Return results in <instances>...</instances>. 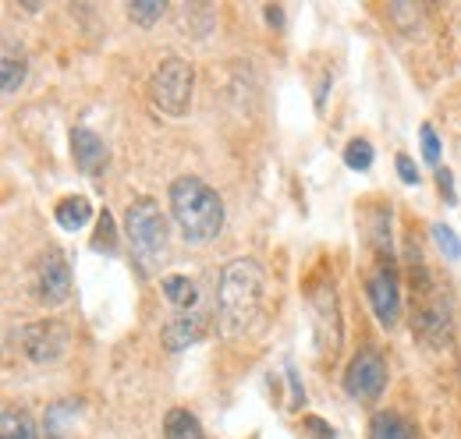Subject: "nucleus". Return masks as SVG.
<instances>
[{
  "label": "nucleus",
  "instance_id": "22",
  "mask_svg": "<svg viewBox=\"0 0 461 439\" xmlns=\"http://www.w3.org/2000/svg\"><path fill=\"white\" fill-rule=\"evenodd\" d=\"M394 164H398V174H402L404 184H419V170H415V164H411V157H404L402 153Z\"/></svg>",
  "mask_w": 461,
  "mask_h": 439
},
{
  "label": "nucleus",
  "instance_id": "15",
  "mask_svg": "<svg viewBox=\"0 0 461 439\" xmlns=\"http://www.w3.org/2000/svg\"><path fill=\"white\" fill-rule=\"evenodd\" d=\"M22 82H25V60H22V54L14 57V50H4V57H0V85H4V93H18Z\"/></svg>",
  "mask_w": 461,
  "mask_h": 439
},
{
  "label": "nucleus",
  "instance_id": "23",
  "mask_svg": "<svg viewBox=\"0 0 461 439\" xmlns=\"http://www.w3.org/2000/svg\"><path fill=\"white\" fill-rule=\"evenodd\" d=\"M437 181H440V192H447V202H455V184H451V170L447 166L437 170Z\"/></svg>",
  "mask_w": 461,
  "mask_h": 439
},
{
  "label": "nucleus",
  "instance_id": "13",
  "mask_svg": "<svg viewBox=\"0 0 461 439\" xmlns=\"http://www.w3.org/2000/svg\"><path fill=\"white\" fill-rule=\"evenodd\" d=\"M164 439H206V436H203V426H199V418L192 411L174 408V411H167V418H164Z\"/></svg>",
  "mask_w": 461,
  "mask_h": 439
},
{
  "label": "nucleus",
  "instance_id": "8",
  "mask_svg": "<svg viewBox=\"0 0 461 439\" xmlns=\"http://www.w3.org/2000/svg\"><path fill=\"white\" fill-rule=\"evenodd\" d=\"M36 287H40V301L43 305H64L68 294H71V270H68V259L64 252L50 248L40 266H36Z\"/></svg>",
  "mask_w": 461,
  "mask_h": 439
},
{
  "label": "nucleus",
  "instance_id": "9",
  "mask_svg": "<svg viewBox=\"0 0 461 439\" xmlns=\"http://www.w3.org/2000/svg\"><path fill=\"white\" fill-rule=\"evenodd\" d=\"M71 157H75V166H78L86 177H100V174H107V166H111V149H107V142H104L96 131H89V128H75V131H71Z\"/></svg>",
  "mask_w": 461,
  "mask_h": 439
},
{
  "label": "nucleus",
  "instance_id": "7",
  "mask_svg": "<svg viewBox=\"0 0 461 439\" xmlns=\"http://www.w3.org/2000/svg\"><path fill=\"white\" fill-rule=\"evenodd\" d=\"M366 291H369V301H373L376 319H380L384 327H394L398 316H402V283H398V270H394L391 263H380V266L373 270V276H369Z\"/></svg>",
  "mask_w": 461,
  "mask_h": 439
},
{
  "label": "nucleus",
  "instance_id": "4",
  "mask_svg": "<svg viewBox=\"0 0 461 439\" xmlns=\"http://www.w3.org/2000/svg\"><path fill=\"white\" fill-rule=\"evenodd\" d=\"M195 67L185 57H164L149 75V100L164 117H185L192 107Z\"/></svg>",
  "mask_w": 461,
  "mask_h": 439
},
{
  "label": "nucleus",
  "instance_id": "3",
  "mask_svg": "<svg viewBox=\"0 0 461 439\" xmlns=\"http://www.w3.org/2000/svg\"><path fill=\"white\" fill-rule=\"evenodd\" d=\"M124 234L142 270L153 273L167 255V217L160 213V206L153 199H135L124 217Z\"/></svg>",
  "mask_w": 461,
  "mask_h": 439
},
{
  "label": "nucleus",
  "instance_id": "18",
  "mask_svg": "<svg viewBox=\"0 0 461 439\" xmlns=\"http://www.w3.org/2000/svg\"><path fill=\"white\" fill-rule=\"evenodd\" d=\"M93 248H96V252H114V248H117L114 217H111L107 210L96 217V237H93Z\"/></svg>",
  "mask_w": 461,
  "mask_h": 439
},
{
  "label": "nucleus",
  "instance_id": "1",
  "mask_svg": "<svg viewBox=\"0 0 461 439\" xmlns=\"http://www.w3.org/2000/svg\"><path fill=\"white\" fill-rule=\"evenodd\" d=\"M267 298V273L256 259H234L221 273L217 287V319L224 336H245L256 327Z\"/></svg>",
  "mask_w": 461,
  "mask_h": 439
},
{
  "label": "nucleus",
  "instance_id": "21",
  "mask_svg": "<svg viewBox=\"0 0 461 439\" xmlns=\"http://www.w3.org/2000/svg\"><path fill=\"white\" fill-rule=\"evenodd\" d=\"M419 139H422V157H426V164H440V142H437V131L429 128V124H422L419 128Z\"/></svg>",
  "mask_w": 461,
  "mask_h": 439
},
{
  "label": "nucleus",
  "instance_id": "24",
  "mask_svg": "<svg viewBox=\"0 0 461 439\" xmlns=\"http://www.w3.org/2000/svg\"><path fill=\"white\" fill-rule=\"evenodd\" d=\"M305 426H309V429H312V433H316V436H320V439H334V433H327V426H323L320 418H309Z\"/></svg>",
  "mask_w": 461,
  "mask_h": 439
},
{
  "label": "nucleus",
  "instance_id": "10",
  "mask_svg": "<svg viewBox=\"0 0 461 439\" xmlns=\"http://www.w3.org/2000/svg\"><path fill=\"white\" fill-rule=\"evenodd\" d=\"M203 333H206V312L195 309V312H185L164 327V344H167V351H185V347L199 344Z\"/></svg>",
  "mask_w": 461,
  "mask_h": 439
},
{
  "label": "nucleus",
  "instance_id": "6",
  "mask_svg": "<svg viewBox=\"0 0 461 439\" xmlns=\"http://www.w3.org/2000/svg\"><path fill=\"white\" fill-rule=\"evenodd\" d=\"M384 386H387V362L373 347L358 351L345 372V390L355 400H376Z\"/></svg>",
  "mask_w": 461,
  "mask_h": 439
},
{
  "label": "nucleus",
  "instance_id": "17",
  "mask_svg": "<svg viewBox=\"0 0 461 439\" xmlns=\"http://www.w3.org/2000/svg\"><path fill=\"white\" fill-rule=\"evenodd\" d=\"M164 11H167L164 0H131V7H128L131 22H139V25H153V22H160Z\"/></svg>",
  "mask_w": 461,
  "mask_h": 439
},
{
  "label": "nucleus",
  "instance_id": "11",
  "mask_svg": "<svg viewBox=\"0 0 461 439\" xmlns=\"http://www.w3.org/2000/svg\"><path fill=\"white\" fill-rule=\"evenodd\" d=\"M160 291H164V298L171 301L177 312H195V301H199V287H195V280L185 273H167L160 280Z\"/></svg>",
  "mask_w": 461,
  "mask_h": 439
},
{
  "label": "nucleus",
  "instance_id": "5",
  "mask_svg": "<svg viewBox=\"0 0 461 439\" xmlns=\"http://www.w3.org/2000/svg\"><path fill=\"white\" fill-rule=\"evenodd\" d=\"M14 340L25 351V358L36 362V365H50V362H58L60 354L68 351V329L60 327L58 319L29 323V327H22L14 333Z\"/></svg>",
  "mask_w": 461,
  "mask_h": 439
},
{
  "label": "nucleus",
  "instance_id": "14",
  "mask_svg": "<svg viewBox=\"0 0 461 439\" xmlns=\"http://www.w3.org/2000/svg\"><path fill=\"white\" fill-rule=\"evenodd\" d=\"M0 439H40V429L25 411L7 408L4 418H0Z\"/></svg>",
  "mask_w": 461,
  "mask_h": 439
},
{
  "label": "nucleus",
  "instance_id": "2",
  "mask_svg": "<svg viewBox=\"0 0 461 439\" xmlns=\"http://www.w3.org/2000/svg\"><path fill=\"white\" fill-rule=\"evenodd\" d=\"M167 202H171V217L177 223V230L185 234V241L192 245H203V241H213L224 227V202L217 195V188H210L203 177H177L167 192Z\"/></svg>",
  "mask_w": 461,
  "mask_h": 439
},
{
  "label": "nucleus",
  "instance_id": "19",
  "mask_svg": "<svg viewBox=\"0 0 461 439\" xmlns=\"http://www.w3.org/2000/svg\"><path fill=\"white\" fill-rule=\"evenodd\" d=\"M345 164L351 166V170H369V166H373V146H369L366 139L348 142V146H345Z\"/></svg>",
  "mask_w": 461,
  "mask_h": 439
},
{
  "label": "nucleus",
  "instance_id": "16",
  "mask_svg": "<svg viewBox=\"0 0 461 439\" xmlns=\"http://www.w3.org/2000/svg\"><path fill=\"white\" fill-rule=\"evenodd\" d=\"M369 439H411L408 433V426H404V418L398 415H376V422H373V436Z\"/></svg>",
  "mask_w": 461,
  "mask_h": 439
},
{
  "label": "nucleus",
  "instance_id": "25",
  "mask_svg": "<svg viewBox=\"0 0 461 439\" xmlns=\"http://www.w3.org/2000/svg\"><path fill=\"white\" fill-rule=\"evenodd\" d=\"M267 22H270V25H285V14H281L277 7H267Z\"/></svg>",
  "mask_w": 461,
  "mask_h": 439
},
{
  "label": "nucleus",
  "instance_id": "12",
  "mask_svg": "<svg viewBox=\"0 0 461 439\" xmlns=\"http://www.w3.org/2000/svg\"><path fill=\"white\" fill-rule=\"evenodd\" d=\"M54 220H58L60 230H82V227L93 220V202H89L86 195H68V199L58 202Z\"/></svg>",
  "mask_w": 461,
  "mask_h": 439
},
{
  "label": "nucleus",
  "instance_id": "20",
  "mask_svg": "<svg viewBox=\"0 0 461 439\" xmlns=\"http://www.w3.org/2000/svg\"><path fill=\"white\" fill-rule=\"evenodd\" d=\"M433 241L440 245V252H444L447 259H461V241L447 223H433Z\"/></svg>",
  "mask_w": 461,
  "mask_h": 439
}]
</instances>
